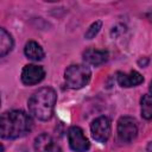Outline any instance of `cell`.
I'll list each match as a JSON object with an SVG mask.
<instances>
[{
    "label": "cell",
    "instance_id": "cell-1",
    "mask_svg": "<svg viewBox=\"0 0 152 152\" xmlns=\"http://www.w3.org/2000/svg\"><path fill=\"white\" fill-rule=\"evenodd\" d=\"M1 138L15 139L32 129V119L23 110H11L1 115Z\"/></svg>",
    "mask_w": 152,
    "mask_h": 152
},
{
    "label": "cell",
    "instance_id": "cell-2",
    "mask_svg": "<svg viewBox=\"0 0 152 152\" xmlns=\"http://www.w3.org/2000/svg\"><path fill=\"white\" fill-rule=\"evenodd\" d=\"M56 93L52 88L45 87L36 93L28 100V109L33 116L38 120L46 121L53 114V108L56 103Z\"/></svg>",
    "mask_w": 152,
    "mask_h": 152
},
{
    "label": "cell",
    "instance_id": "cell-3",
    "mask_svg": "<svg viewBox=\"0 0 152 152\" xmlns=\"http://www.w3.org/2000/svg\"><path fill=\"white\" fill-rule=\"evenodd\" d=\"M90 76L91 72L88 66L74 64L65 70V83L71 89H80L89 82Z\"/></svg>",
    "mask_w": 152,
    "mask_h": 152
},
{
    "label": "cell",
    "instance_id": "cell-4",
    "mask_svg": "<svg viewBox=\"0 0 152 152\" xmlns=\"http://www.w3.org/2000/svg\"><path fill=\"white\" fill-rule=\"evenodd\" d=\"M138 134V126L133 118L122 116L118 122V137L122 142H131Z\"/></svg>",
    "mask_w": 152,
    "mask_h": 152
},
{
    "label": "cell",
    "instance_id": "cell-5",
    "mask_svg": "<svg viewBox=\"0 0 152 152\" xmlns=\"http://www.w3.org/2000/svg\"><path fill=\"white\" fill-rule=\"evenodd\" d=\"M93 138L99 142H106L110 134V120L107 116H100L91 122L90 126Z\"/></svg>",
    "mask_w": 152,
    "mask_h": 152
},
{
    "label": "cell",
    "instance_id": "cell-6",
    "mask_svg": "<svg viewBox=\"0 0 152 152\" xmlns=\"http://www.w3.org/2000/svg\"><path fill=\"white\" fill-rule=\"evenodd\" d=\"M68 139H69V145H70L71 150H74L76 152H86L90 147V144H89L88 139L84 137L83 131L77 126H72L69 128Z\"/></svg>",
    "mask_w": 152,
    "mask_h": 152
},
{
    "label": "cell",
    "instance_id": "cell-7",
    "mask_svg": "<svg viewBox=\"0 0 152 152\" xmlns=\"http://www.w3.org/2000/svg\"><path fill=\"white\" fill-rule=\"evenodd\" d=\"M45 76V71L42 66L34 65V64H28L25 65L21 72V81L24 84L32 86L39 83Z\"/></svg>",
    "mask_w": 152,
    "mask_h": 152
},
{
    "label": "cell",
    "instance_id": "cell-8",
    "mask_svg": "<svg viewBox=\"0 0 152 152\" xmlns=\"http://www.w3.org/2000/svg\"><path fill=\"white\" fill-rule=\"evenodd\" d=\"M34 151L36 152H61V148L50 135L43 133L34 139Z\"/></svg>",
    "mask_w": 152,
    "mask_h": 152
},
{
    "label": "cell",
    "instance_id": "cell-9",
    "mask_svg": "<svg viewBox=\"0 0 152 152\" xmlns=\"http://www.w3.org/2000/svg\"><path fill=\"white\" fill-rule=\"evenodd\" d=\"M83 59L91 65H101L108 59V52L104 50L88 49L83 52Z\"/></svg>",
    "mask_w": 152,
    "mask_h": 152
},
{
    "label": "cell",
    "instance_id": "cell-10",
    "mask_svg": "<svg viewBox=\"0 0 152 152\" xmlns=\"http://www.w3.org/2000/svg\"><path fill=\"white\" fill-rule=\"evenodd\" d=\"M144 82V77L138 72L132 70L129 74H124V72H118V83L121 87H134Z\"/></svg>",
    "mask_w": 152,
    "mask_h": 152
},
{
    "label": "cell",
    "instance_id": "cell-11",
    "mask_svg": "<svg viewBox=\"0 0 152 152\" xmlns=\"http://www.w3.org/2000/svg\"><path fill=\"white\" fill-rule=\"evenodd\" d=\"M24 52L26 55L27 58L32 59V61H40L44 57V51L40 48V45L33 40H30L28 43H26Z\"/></svg>",
    "mask_w": 152,
    "mask_h": 152
},
{
    "label": "cell",
    "instance_id": "cell-12",
    "mask_svg": "<svg viewBox=\"0 0 152 152\" xmlns=\"http://www.w3.org/2000/svg\"><path fill=\"white\" fill-rule=\"evenodd\" d=\"M13 48V39L11 34L5 30L0 28V56L5 57Z\"/></svg>",
    "mask_w": 152,
    "mask_h": 152
},
{
    "label": "cell",
    "instance_id": "cell-13",
    "mask_svg": "<svg viewBox=\"0 0 152 152\" xmlns=\"http://www.w3.org/2000/svg\"><path fill=\"white\" fill-rule=\"evenodd\" d=\"M141 116L146 120L152 119V95H144L141 97Z\"/></svg>",
    "mask_w": 152,
    "mask_h": 152
},
{
    "label": "cell",
    "instance_id": "cell-14",
    "mask_svg": "<svg viewBox=\"0 0 152 152\" xmlns=\"http://www.w3.org/2000/svg\"><path fill=\"white\" fill-rule=\"evenodd\" d=\"M101 26H102V23H101V21H95V23H93V24L89 26V28L87 30L86 34H84L86 38H87V39H91V38H94V37L99 33Z\"/></svg>",
    "mask_w": 152,
    "mask_h": 152
},
{
    "label": "cell",
    "instance_id": "cell-15",
    "mask_svg": "<svg viewBox=\"0 0 152 152\" xmlns=\"http://www.w3.org/2000/svg\"><path fill=\"white\" fill-rule=\"evenodd\" d=\"M122 32H125V26H122V25H118V26L113 27V30H112V34L113 36H118V34H120Z\"/></svg>",
    "mask_w": 152,
    "mask_h": 152
},
{
    "label": "cell",
    "instance_id": "cell-16",
    "mask_svg": "<svg viewBox=\"0 0 152 152\" xmlns=\"http://www.w3.org/2000/svg\"><path fill=\"white\" fill-rule=\"evenodd\" d=\"M138 63H139V65H140V66H145V65L148 63V59H147L146 57H144L142 59H139V62H138Z\"/></svg>",
    "mask_w": 152,
    "mask_h": 152
},
{
    "label": "cell",
    "instance_id": "cell-17",
    "mask_svg": "<svg viewBox=\"0 0 152 152\" xmlns=\"http://www.w3.org/2000/svg\"><path fill=\"white\" fill-rule=\"evenodd\" d=\"M150 91L152 93V82H151V84H150Z\"/></svg>",
    "mask_w": 152,
    "mask_h": 152
}]
</instances>
